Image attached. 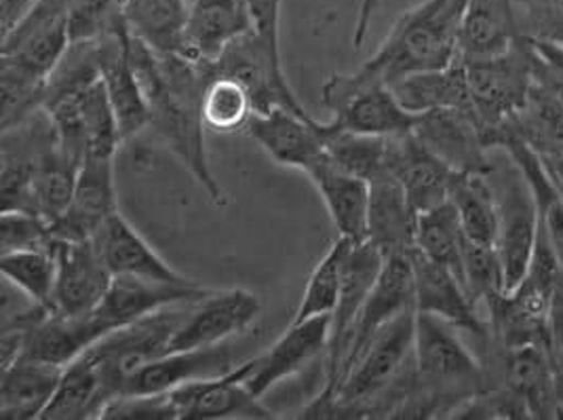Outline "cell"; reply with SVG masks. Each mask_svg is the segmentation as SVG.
<instances>
[{
  "label": "cell",
  "mask_w": 563,
  "mask_h": 420,
  "mask_svg": "<svg viewBox=\"0 0 563 420\" xmlns=\"http://www.w3.org/2000/svg\"><path fill=\"white\" fill-rule=\"evenodd\" d=\"M129 57L151 110V128L203 186L209 199L224 206V190L211 172L206 148L203 93L213 77L211 64L154 52L131 32Z\"/></svg>",
  "instance_id": "cell-1"
},
{
  "label": "cell",
  "mask_w": 563,
  "mask_h": 420,
  "mask_svg": "<svg viewBox=\"0 0 563 420\" xmlns=\"http://www.w3.org/2000/svg\"><path fill=\"white\" fill-rule=\"evenodd\" d=\"M454 325L416 311V385L393 419L456 417L466 401L489 389L486 368Z\"/></svg>",
  "instance_id": "cell-2"
},
{
  "label": "cell",
  "mask_w": 563,
  "mask_h": 420,
  "mask_svg": "<svg viewBox=\"0 0 563 420\" xmlns=\"http://www.w3.org/2000/svg\"><path fill=\"white\" fill-rule=\"evenodd\" d=\"M468 0H424L406 11L383 45L357 73L363 79L395 85L418 73L448 68L459 59V32Z\"/></svg>",
  "instance_id": "cell-3"
},
{
  "label": "cell",
  "mask_w": 563,
  "mask_h": 420,
  "mask_svg": "<svg viewBox=\"0 0 563 420\" xmlns=\"http://www.w3.org/2000/svg\"><path fill=\"white\" fill-rule=\"evenodd\" d=\"M462 62L473 112L487 144L492 133L517 119L530 104L537 87L540 55L530 36L521 34L509 52Z\"/></svg>",
  "instance_id": "cell-4"
},
{
  "label": "cell",
  "mask_w": 563,
  "mask_h": 420,
  "mask_svg": "<svg viewBox=\"0 0 563 420\" xmlns=\"http://www.w3.org/2000/svg\"><path fill=\"white\" fill-rule=\"evenodd\" d=\"M500 153L503 161H494V169L487 176L494 186L498 206L496 252L505 273V288L511 291L521 284L530 266L537 247L540 213L526 174L505 151Z\"/></svg>",
  "instance_id": "cell-5"
},
{
  "label": "cell",
  "mask_w": 563,
  "mask_h": 420,
  "mask_svg": "<svg viewBox=\"0 0 563 420\" xmlns=\"http://www.w3.org/2000/svg\"><path fill=\"white\" fill-rule=\"evenodd\" d=\"M190 305L192 302L176 305L121 325L87 351L100 369L103 385L112 399L128 389L137 372L169 353L172 341L188 316Z\"/></svg>",
  "instance_id": "cell-6"
},
{
  "label": "cell",
  "mask_w": 563,
  "mask_h": 420,
  "mask_svg": "<svg viewBox=\"0 0 563 420\" xmlns=\"http://www.w3.org/2000/svg\"><path fill=\"white\" fill-rule=\"evenodd\" d=\"M279 36L257 32L256 27L232 41L211 64L213 75L236 80L252 98L256 112L289 110L300 117H310L296 98L283 70Z\"/></svg>",
  "instance_id": "cell-7"
},
{
  "label": "cell",
  "mask_w": 563,
  "mask_h": 420,
  "mask_svg": "<svg viewBox=\"0 0 563 420\" xmlns=\"http://www.w3.org/2000/svg\"><path fill=\"white\" fill-rule=\"evenodd\" d=\"M321 104L332 114V123L349 132L397 137L413 132L420 114H413L383 82L351 75H332L321 87Z\"/></svg>",
  "instance_id": "cell-8"
},
{
  "label": "cell",
  "mask_w": 563,
  "mask_h": 420,
  "mask_svg": "<svg viewBox=\"0 0 563 420\" xmlns=\"http://www.w3.org/2000/svg\"><path fill=\"white\" fill-rule=\"evenodd\" d=\"M383 264H385V256L369 241L353 243L349 263H346L344 286L340 291L338 305L330 316L332 321H330V342L325 353V385L321 391L323 397L333 399V395L342 383L358 316L383 270Z\"/></svg>",
  "instance_id": "cell-9"
},
{
  "label": "cell",
  "mask_w": 563,
  "mask_h": 420,
  "mask_svg": "<svg viewBox=\"0 0 563 420\" xmlns=\"http://www.w3.org/2000/svg\"><path fill=\"white\" fill-rule=\"evenodd\" d=\"M70 43V0H36L18 26L2 34V59L49 79Z\"/></svg>",
  "instance_id": "cell-10"
},
{
  "label": "cell",
  "mask_w": 563,
  "mask_h": 420,
  "mask_svg": "<svg viewBox=\"0 0 563 420\" xmlns=\"http://www.w3.org/2000/svg\"><path fill=\"white\" fill-rule=\"evenodd\" d=\"M262 313L257 294L243 288L211 289L190 305L172 341L169 353L209 349L247 332Z\"/></svg>",
  "instance_id": "cell-11"
},
{
  "label": "cell",
  "mask_w": 563,
  "mask_h": 420,
  "mask_svg": "<svg viewBox=\"0 0 563 420\" xmlns=\"http://www.w3.org/2000/svg\"><path fill=\"white\" fill-rule=\"evenodd\" d=\"M330 321V316L291 321V325L266 351L241 364L247 389L262 399L279 383L307 368L321 353H328Z\"/></svg>",
  "instance_id": "cell-12"
},
{
  "label": "cell",
  "mask_w": 563,
  "mask_h": 420,
  "mask_svg": "<svg viewBox=\"0 0 563 420\" xmlns=\"http://www.w3.org/2000/svg\"><path fill=\"white\" fill-rule=\"evenodd\" d=\"M52 252L57 261L53 311L70 317L93 313L112 284V275L93 239H53Z\"/></svg>",
  "instance_id": "cell-13"
},
{
  "label": "cell",
  "mask_w": 563,
  "mask_h": 420,
  "mask_svg": "<svg viewBox=\"0 0 563 420\" xmlns=\"http://www.w3.org/2000/svg\"><path fill=\"white\" fill-rule=\"evenodd\" d=\"M410 258L416 284V311L448 321L462 334H468L479 344V349H484L489 342V325L466 294L456 273L431 261L416 247L411 250Z\"/></svg>",
  "instance_id": "cell-14"
},
{
  "label": "cell",
  "mask_w": 563,
  "mask_h": 420,
  "mask_svg": "<svg viewBox=\"0 0 563 420\" xmlns=\"http://www.w3.org/2000/svg\"><path fill=\"white\" fill-rule=\"evenodd\" d=\"M413 135L437 157L459 174H489V157L484 130L475 114L464 110H429L422 112Z\"/></svg>",
  "instance_id": "cell-15"
},
{
  "label": "cell",
  "mask_w": 563,
  "mask_h": 420,
  "mask_svg": "<svg viewBox=\"0 0 563 420\" xmlns=\"http://www.w3.org/2000/svg\"><path fill=\"white\" fill-rule=\"evenodd\" d=\"M245 135L283 167L307 174L319 161L325 158L323 123L312 117H300L289 110L254 112Z\"/></svg>",
  "instance_id": "cell-16"
},
{
  "label": "cell",
  "mask_w": 563,
  "mask_h": 420,
  "mask_svg": "<svg viewBox=\"0 0 563 420\" xmlns=\"http://www.w3.org/2000/svg\"><path fill=\"white\" fill-rule=\"evenodd\" d=\"M386 174L406 190L416 213L450 201V190L459 176V172L431 153L413 132L388 137Z\"/></svg>",
  "instance_id": "cell-17"
},
{
  "label": "cell",
  "mask_w": 563,
  "mask_h": 420,
  "mask_svg": "<svg viewBox=\"0 0 563 420\" xmlns=\"http://www.w3.org/2000/svg\"><path fill=\"white\" fill-rule=\"evenodd\" d=\"M119 211L114 158L87 157L78 167L73 201L64 215L53 222V239H93L103 222Z\"/></svg>",
  "instance_id": "cell-18"
},
{
  "label": "cell",
  "mask_w": 563,
  "mask_h": 420,
  "mask_svg": "<svg viewBox=\"0 0 563 420\" xmlns=\"http://www.w3.org/2000/svg\"><path fill=\"white\" fill-rule=\"evenodd\" d=\"M167 395L178 412V419H275L262 399L243 383L241 364L224 376L195 380Z\"/></svg>",
  "instance_id": "cell-19"
},
{
  "label": "cell",
  "mask_w": 563,
  "mask_h": 420,
  "mask_svg": "<svg viewBox=\"0 0 563 420\" xmlns=\"http://www.w3.org/2000/svg\"><path fill=\"white\" fill-rule=\"evenodd\" d=\"M408 309H416L413 266H411L410 254H399V256L385 258L383 270L365 300V307L358 316L353 344L346 357L342 383L349 376V372L355 368L358 357L363 355L367 344L374 341V336L385 328L386 323H390L395 317L401 316Z\"/></svg>",
  "instance_id": "cell-20"
},
{
  "label": "cell",
  "mask_w": 563,
  "mask_h": 420,
  "mask_svg": "<svg viewBox=\"0 0 563 420\" xmlns=\"http://www.w3.org/2000/svg\"><path fill=\"white\" fill-rule=\"evenodd\" d=\"M98 66L123 142L151 128V110L129 57V27L98 38Z\"/></svg>",
  "instance_id": "cell-21"
},
{
  "label": "cell",
  "mask_w": 563,
  "mask_h": 420,
  "mask_svg": "<svg viewBox=\"0 0 563 420\" xmlns=\"http://www.w3.org/2000/svg\"><path fill=\"white\" fill-rule=\"evenodd\" d=\"M112 330L117 328L98 311L78 317L45 311L27 325L22 355L66 368Z\"/></svg>",
  "instance_id": "cell-22"
},
{
  "label": "cell",
  "mask_w": 563,
  "mask_h": 420,
  "mask_svg": "<svg viewBox=\"0 0 563 420\" xmlns=\"http://www.w3.org/2000/svg\"><path fill=\"white\" fill-rule=\"evenodd\" d=\"M93 243L112 277H137L172 284L195 281L161 258L153 245L129 224L121 211L103 222L100 231L93 235Z\"/></svg>",
  "instance_id": "cell-23"
},
{
  "label": "cell",
  "mask_w": 563,
  "mask_h": 420,
  "mask_svg": "<svg viewBox=\"0 0 563 420\" xmlns=\"http://www.w3.org/2000/svg\"><path fill=\"white\" fill-rule=\"evenodd\" d=\"M209 291L211 289L203 288L199 281L172 284L137 277H112L110 289L96 311L114 328H121L163 309L201 300Z\"/></svg>",
  "instance_id": "cell-24"
},
{
  "label": "cell",
  "mask_w": 563,
  "mask_h": 420,
  "mask_svg": "<svg viewBox=\"0 0 563 420\" xmlns=\"http://www.w3.org/2000/svg\"><path fill=\"white\" fill-rule=\"evenodd\" d=\"M239 364L234 362L231 342L209 346V349H192V351H176L158 357L142 372H137L128 389L121 395H158L169 394L181 385L224 376Z\"/></svg>",
  "instance_id": "cell-25"
},
{
  "label": "cell",
  "mask_w": 563,
  "mask_h": 420,
  "mask_svg": "<svg viewBox=\"0 0 563 420\" xmlns=\"http://www.w3.org/2000/svg\"><path fill=\"white\" fill-rule=\"evenodd\" d=\"M250 30H254V18L245 0H190L184 55L213 64Z\"/></svg>",
  "instance_id": "cell-26"
},
{
  "label": "cell",
  "mask_w": 563,
  "mask_h": 420,
  "mask_svg": "<svg viewBox=\"0 0 563 420\" xmlns=\"http://www.w3.org/2000/svg\"><path fill=\"white\" fill-rule=\"evenodd\" d=\"M418 213L401 185L385 174L369 183L367 241L385 256L410 254L416 247Z\"/></svg>",
  "instance_id": "cell-27"
},
{
  "label": "cell",
  "mask_w": 563,
  "mask_h": 420,
  "mask_svg": "<svg viewBox=\"0 0 563 420\" xmlns=\"http://www.w3.org/2000/svg\"><path fill=\"white\" fill-rule=\"evenodd\" d=\"M307 176L325 203V210L340 236L353 243L367 241L369 183L338 169L328 158L310 167Z\"/></svg>",
  "instance_id": "cell-28"
},
{
  "label": "cell",
  "mask_w": 563,
  "mask_h": 420,
  "mask_svg": "<svg viewBox=\"0 0 563 420\" xmlns=\"http://www.w3.org/2000/svg\"><path fill=\"white\" fill-rule=\"evenodd\" d=\"M62 374V366L27 355L4 366L0 376V417L7 420L43 419Z\"/></svg>",
  "instance_id": "cell-29"
},
{
  "label": "cell",
  "mask_w": 563,
  "mask_h": 420,
  "mask_svg": "<svg viewBox=\"0 0 563 420\" xmlns=\"http://www.w3.org/2000/svg\"><path fill=\"white\" fill-rule=\"evenodd\" d=\"M521 36L512 0H468L459 32V57L484 59L509 52Z\"/></svg>",
  "instance_id": "cell-30"
},
{
  "label": "cell",
  "mask_w": 563,
  "mask_h": 420,
  "mask_svg": "<svg viewBox=\"0 0 563 420\" xmlns=\"http://www.w3.org/2000/svg\"><path fill=\"white\" fill-rule=\"evenodd\" d=\"M390 89L397 100L413 114H422L429 110H464L475 114L461 57L448 68L418 73L397 80L395 85H390Z\"/></svg>",
  "instance_id": "cell-31"
},
{
  "label": "cell",
  "mask_w": 563,
  "mask_h": 420,
  "mask_svg": "<svg viewBox=\"0 0 563 420\" xmlns=\"http://www.w3.org/2000/svg\"><path fill=\"white\" fill-rule=\"evenodd\" d=\"M112 395L103 385L102 374L89 353L68 364L59 378L52 404L47 406L45 420L102 419L103 408Z\"/></svg>",
  "instance_id": "cell-32"
},
{
  "label": "cell",
  "mask_w": 563,
  "mask_h": 420,
  "mask_svg": "<svg viewBox=\"0 0 563 420\" xmlns=\"http://www.w3.org/2000/svg\"><path fill=\"white\" fill-rule=\"evenodd\" d=\"M190 0H125L129 32L151 49L184 55Z\"/></svg>",
  "instance_id": "cell-33"
},
{
  "label": "cell",
  "mask_w": 563,
  "mask_h": 420,
  "mask_svg": "<svg viewBox=\"0 0 563 420\" xmlns=\"http://www.w3.org/2000/svg\"><path fill=\"white\" fill-rule=\"evenodd\" d=\"M450 203L456 208L466 239L496 247L498 206L487 174H459L450 190Z\"/></svg>",
  "instance_id": "cell-34"
},
{
  "label": "cell",
  "mask_w": 563,
  "mask_h": 420,
  "mask_svg": "<svg viewBox=\"0 0 563 420\" xmlns=\"http://www.w3.org/2000/svg\"><path fill=\"white\" fill-rule=\"evenodd\" d=\"M323 137L325 158L338 169L367 183L385 176L388 137L349 132L338 128L332 121L323 123Z\"/></svg>",
  "instance_id": "cell-35"
},
{
  "label": "cell",
  "mask_w": 563,
  "mask_h": 420,
  "mask_svg": "<svg viewBox=\"0 0 563 420\" xmlns=\"http://www.w3.org/2000/svg\"><path fill=\"white\" fill-rule=\"evenodd\" d=\"M351 247H353V241L338 236L330 245V250L323 254V258L314 264V268L308 277L305 294H302V300L296 309L294 321L332 316L342 286H344Z\"/></svg>",
  "instance_id": "cell-36"
},
{
  "label": "cell",
  "mask_w": 563,
  "mask_h": 420,
  "mask_svg": "<svg viewBox=\"0 0 563 420\" xmlns=\"http://www.w3.org/2000/svg\"><path fill=\"white\" fill-rule=\"evenodd\" d=\"M462 243L464 231L456 208L445 201L433 210L418 213L416 250L431 261L448 266L461 279Z\"/></svg>",
  "instance_id": "cell-37"
},
{
  "label": "cell",
  "mask_w": 563,
  "mask_h": 420,
  "mask_svg": "<svg viewBox=\"0 0 563 420\" xmlns=\"http://www.w3.org/2000/svg\"><path fill=\"white\" fill-rule=\"evenodd\" d=\"M0 273L7 284L53 311L57 261L49 250H20L0 254Z\"/></svg>",
  "instance_id": "cell-38"
},
{
  "label": "cell",
  "mask_w": 563,
  "mask_h": 420,
  "mask_svg": "<svg viewBox=\"0 0 563 420\" xmlns=\"http://www.w3.org/2000/svg\"><path fill=\"white\" fill-rule=\"evenodd\" d=\"M254 112L256 108L250 93L236 80L220 75L209 79L203 93V123L209 132L245 133Z\"/></svg>",
  "instance_id": "cell-39"
},
{
  "label": "cell",
  "mask_w": 563,
  "mask_h": 420,
  "mask_svg": "<svg viewBox=\"0 0 563 420\" xmlns=\"http://www.w3.org/2000/svg\"><path fill=\"white\" fill-rule=\"evenodd\" d=\"M2 82V132L24 123L34 112L43 110L47 79L30 73L26 68L2 59L0 70Z\"/></svg>",
  "instance_id": "cell-40"
},
{
  "label": "cell",
  "mask_w": 563,
  "mask_h": 420,
  "mask_svg": "<svg viewBox=\"0 0 563 420\" xmlns=\"http://www.w3.org/2000/svg\"><path fill=\"white\" fill-rule=\"evenodd\" d=\"M461 281L479 311H484L489 298H494L500 291H507L503 264L494 245L475 243L464 236Z\"/></svg>",
  "instance_id": "cell-41"
},
{
  "label": "cell",
  "mask_w": 563,
  "mask_h": 420,
  "mask_svg": "<svg viewBox=\"0 0 563 420\" xmlns=\"http://www.w3.org/2000/svg\"><path fill=\"white\" fill-rule=\"evenodd\" d=\"M52 224L36 213L0 211V254L20 250H49Z\"/></svg>",
  "instance_id": "cell-42"
},
{
  "label": "cell",
  "mask_w": 563,
  "mask_h": 420,
  "mask_svg": "<svg viewBox=\"0 0 563 420\" xmlns=\"http://www.w3.org/2000/svg\"><path fill=\"white\" fill-rule=\"evenodd\" d=\"M103 420H176L178 412L167 394L117 395L103 408Z\"/></svg>",
  "instance_id": "cell-43"
},
{
  "label": "cell",
  "mask_w": 563,
  "mask_h": 420,
  "mask_svg": "<svg viewBox=\"0 0 563 420\" xmlns=\"http://www.w3.org/2000/svg\"><path fill=\"white\" fill-rule=\"evenodd\" d=\"M250 13L254 18L257 32L279 36V20H282V0H245Z\"/></svg>",
  "instance_id": "cell-44"
},
{
  "label": "cell",
  "mask_w": 563,
  "mask_h": 420,
  "mask_svg": "<svg viewBox=\"0 0 563 420\" xmlns=\"http://www.w3.org/2000/svg\"><path fill=\"white\" fill-rule=\"evenodd\" d=\"M36 0H0V20H2V34L18 26V22L26 15Z\"/></svg>",
  "instance_id": "cell-45"
},
{
  "label": "cell",
  "mask_w": 563,
  "mask_h": 420,
  "mask_svg": "<svg viewBox=\"0 0 563 420\" xmlns=\"http://www.w3.org/2000/svg\"><path fill=\"white\" fill-rule=\"evenodd\" d=\"M380 0H361V7H358L357 22H355V34H353V43H355V49L363 47V41L369 32L372 26V20H374V13H376V7H378Z\"/></svg>",
  "instance_id": "cell-46"
},
{
  "label": "cell",
  "mask_w": 563,
  "mask_h": 420,
  "mask_svg": "<svg viewBox=\"0 0 563 420\" xmlns=\"http://www.w3.org/2000/svg\"><path fill=\"white\" fill-rule=\"evenodd\" d=\"M540 163L547 172V176L551 178V183L555 185V188L560 190V195L563 197V155L562 153H555V151H537Z\"/></svg>",
  "instance_id": "cell-47"
},
{
  "label": "cell",
  "mask_w": 563,
  "mask_h": 420,
  "mask_svg": "<svg viewBox=\"0 0 563 420\" xmlns=\"http://www.w3.org/2000/svg\"><path fill=\"white\" fill-rule=\"evenodd\" d=\"M553 362H555V369H558V378H560V383H562L563 389V342L562 346L555 351V355H553Z\"/></svg>",
  "instance_id": "cell-48"
}]
</instances>
